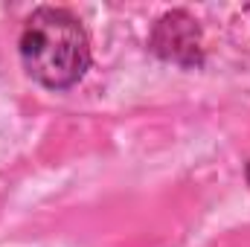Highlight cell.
<instances>
[{"label": "cell", "instance_id": "cell-1", "mask_svg": "<svg viewBox=\"0 0 250 247\" xmlns=\"http://www.w3.org/2000/svg\"><path fill=\"white\" fill-rule=\"evenodd\" d=\"M21 59L26 73L50 90L73 87L87 64L90 41L84 26L64 9H35L21 32Z\"/></svg>", "mask_w": 250, "mask_h": 247}, {"label": "cell", "instance_id": "cell-2", "mask_svg": "<svg viewBox=\"0 0 250 247\" xmlns=\"http://www.w3.org/2000/svg\"><path fill=\"white\" fill-rule=\"evenodd\" d=\"M198 26L187 12H169L166 18H160L157 29H154V50L166 59L175 62H195L198 59Z\"/></svg>", "mask_w": 250, "mask_h": 247}]
</instances>
